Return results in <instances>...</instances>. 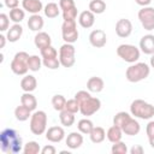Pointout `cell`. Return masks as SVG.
Listing matches in <instances>:
<instances>
[{
	"label": "cell",
	"instance_id": "obj_1",
	"mask_svg": "<svg viewBox=\"0 0 154 154\" xmlns=\"http://www.w3.org/2000/svg\"><path fill=\"white\" fill-rule=\"evenodd\" d=\"M0 149L6 154H17L23 150V140L14 129H4L0 134Z\"/></svg>",
	"mask_w": 154,
	"mask_h": 154
},
{
	"label": "cell",
	"instance_id": "obj_2",
	"mask_svg": "<svg viewBox=\"0 0 154 154\" xmlns=\"http://www.w3.org/2000/svg\"><path fill=\"white\" fill-rule=\"evenodd\" d=\"M130 113L135 118L148 120L154 117V106L142 99H136L130 105Z\"/></svg>",
	"mask_w": 154,
	"mask_h": 154
},
{
	"label": "cell",
	"instance_id": "obj_3",
	"mask_svg": "<svg viewBox=\"0 0 154 154\" xmlns=\"http://www.w3.org/2000/svg\"><path fill=\"white\" fill-rule=\"evenodd\" d=\"M150 73V67L146 63H134L131 64L126 71L125 77L131 83H138L143 79H146Z\"/></svg>",
	"mask_w": 154,
	"mask_h": 154
},
{
	"label": "cell",
	"instance_id": "obj_4",
	"mask_svg": "<svg viewBox=\"0 0 154 154\" xmlns=\"http://www.w3.org/2000/svg\"><path fill=\"white\" fill-rule=\"evenodd\" d=\"M47 122L48 118L45 111H34V113L30 117V131L37 136L45 134L47 131Z\"/></svg>",
	"mask_w": 154,
	"mask_h": 154
},
{
	"label": "cell",
	"instance_id": "obj_5",
	"mask_svg": "<svg viewBox=\"0 0 154 154\" xmlns=\"http://www.w3.org/2000/svg\"><path fill=\"white\" fill-rule=\"evenodd\" d=\"M29 57L30 55L26 52H17L10 65L11 71L17 76H25L29 71V66H28Z\"/></svg>",
	"mask_w": 154,
	"mask_h": 154
},
{
	"label": "cell",
	"instance_id": "obj_6",
	"mask_svg": "<svg viewBox=\"0 0 154 154\" xmlns=\"http://www.w3.org/2000/svg\"><path fill=\"white\" fill-rule=\"evenodd\" d=\"M117 55L120 59H123L124 61H126L129 64H134L140 59L141 51H140V48H137L134 45L123 43L117 47Z\"/></svg>",
	"mask_w": 154,
	"mask_h": 154
},
{
	"label": "cell",
	"instance_id": "obj_7",
	"mask_svg": "<svg viewBox=\"0 0 154 154\" xmlns=\"http://www.w3.org/2000/svg\"><path fill=\"white\" fill-rule=\"evenodd\" d=\"M76 48L73 46V43H64L60 48H59V60L61 66L64 67H72L76 63Z\"/></svg>",
	"mask_w": 154,
	"mask_h": 154
},
{
	"label": "cell",
	"instance_id": "obj_8",
	"mask_svg": "<svg viewBox=\"0 0 154 154\" xmlns=\"http://www.w3.org/2000/svg\"><path fill=\"white\" fill-rule=\"evenodd\" d=\"M78 30L76 20H64L61 25V36L66 43H75L78 40Z\"/></svg>",
	"mask_w": 154,
	"mask_h": 154
},
{
	"label": "cell",
	"instance_id": "obj_9",
	"mask_svg": "<svg viewBox=\"0 0 154 154\" xmlns=\"http://www.w3.org/2000/svg\"><path fill=\"white\" fill-rule=\"evenodd\" d=\"M137 17H138L141 25L143 26L144 30L150 31L154 29V7H152V6L142 7L138 11Z\"/></svg>",
	"mask_w": 154,
	"mask_h": 154
},
{
	"label": "cell",
	"instance_id": "obj_10",
	"mask_svg": "<svg viewBox=\"0 0 154 154\" xmlns=\"http://www.w3.org/2000/svg\"><path fill=\"white\" fill-rule=\"evenodd\" d=\"M100 108H101V101H100V99L93 97V96H90L89 99H87L85 101H83L82 103H79V112L84 117H90V116L95 114Z\"/></svg>",
	"mask_w": 154,
	"mask_h": 154
},
{
	"label": "cell",
	"instance_id": "obj_11",
	"mask_svg": "<svg viewBox=\"0 0 154 154\" xmlns=\"http://www.w3.org/2000/svg\"><path fill=\"white\" fill-rule=\"evenodd\" d=\"M89 42L95 48H102L106 46L107 36L102 29H95L89 34Z\"/></svg>",
	"mask_w": 154,
	"mask_h": 154
},
{
	"label": "cell",
	"instance_id": "obj_12",
	"mask_svg": "<svg viewBox=\"0 0 154 154\" xmlns=\"http://www.w3.org/2000/svg\"><path fill=\"white\" fill-rule=\"evenodd\" d=\"M132 32V23L126 19V18H120L117 20L116 23V34L122 37V38H125V37H129Z\"/></svg>",
	"mask_w": 154,
	"mask_h": 154
},
{
	"label": "cell",
	"instance_id": "obj_13",
	"mask_svg": "<svg viewBox=\"0 0 154 154\" xmlns=\"http://www.w3.org/2000/svg\"><path fill=\"white\" fill-rule=\"evenodd\" d=\"M46 138L49 142L59 143L65 138V131L61 126H51L46 131Z\"/></svg>",
	"mask_w": 154,
	"mask_h": 154
},
{
	"label": "cell",
	"instance_id": "obj_14",
	"mask_svg": "<svg viewBox=\"0 0 154 154\" xmlns=\"http://www.w3.org/2000/svg\"><path fill=\"white\" fill-rule=\"evenodd\" d=\"M140 49L148 55L154 54V35L147 34L140 40Z\"/></svg>",
	"mask_w": 154,
	"mask_h": 154
},
{
	"label": "cell",
	"instance_id": "obj_15",
	"mask_svg": "<svg viewBox=\"0 0 154 154\" xmlns=\"http://www.w3.org/2000/svg\"><path fill=\"white\" fill-rule=\"evenodd\" d=\"M78 23L82 28L84 29H89L94 25L95 23V14L90 11V10H85V11H82L79 14H78Z\"/></svg>",
	"mask_w": 154,
	"mask_h": 154
},
{
	"label": "cell",
	"instance_id": "obj_16",
	"mask_svg": "<svg viewBox=\"0 0 154 154\" xmlns=\"http://www.w3.org/2000/svg\"><path fill=\"white\" fill-rule=\"evenodd\" d=\"M22 7L24 11L31 14H37L43 10L41 0H22Z\"/></svg>",
	"mask_w": 154,
	"mask_h": 154
},
{
	"label": "cell",
	"instance_id": "obj_17",
	"mask_svg": "<svg viewBox=\"0 0 154 154\" xmlns=\"http://www.w3.org/2000/svg\"><path fill=\"white\" fill-rule=\"evenodd\" d=\"M65 143L66 146L70 148V149H77L79 148L82 144H83V136H82V132H77V131H73V132H70L65 140Z\"/></svg>",
	"mask_w": 154,
	"mask_h": 154
},
{
	"label": "cell",
	"instance_id": "obj_18",
	"mask_svg": "<svg viewBox=\"0 0 154 154\" xmlns=\"http://www.w3.org/2000/svg\"><path fill=\"white\" fill-rule=\"evenodd\" d=\"M37 87V81L32 75H25L20 79V88L24 93H32Z\"/></svg>",
	"mask_w": 154,
	"mask_h": 154
},
{
	"label": "cell",
	"instance_id": "obj_19",
	"mask_svg": "<svg viewBox=\"0 0 154 154\" xmlns=\"http://www.w3.org/2000/svg\"><path fill=\"white\" fill-rule=\"evenodd\" d=\"M23 35V28L19 23H14L12 26L8 28L7 32H6V37L8 42H17Z\"/></svg>",
	"mask_w": 154,
	"mask_h": 154
},
{
	"label": "cell",
	"instance_id": "obj_20",
	"mask_svg": "<svg viewBox=\"0 0 154 154\" xmlns=\"http://www.w3.org/2000/svg\"><path fill=\"white\" fill-rule=\"evenodd\" d=\"M34 43L38 49H42V48H46L52 45V38H51L49 34H47L45 31H38L34 37Z\"/></svg>",
	"mask_w": 154,
	"mask_h": 154
},
{
	"label": "cell",
	"instance_id": "obj_21",
	"mask_svg": "<svg viewBox=\"0 0 154 154\" xmlns=\"http://www.w3.org/2000/svg\"><path fill=\"white\" fill-rule=\"evenodd\" d=\"M103 88H105V82L101 77L94 76L87 81V89L90 93H100L103 90Z\"/></svg>",
	"mask_w": 154,
	"mask_h": 154
},
{
	"label": "cell",
	"instance_id": "obj_22",
	"mask_svg": "<svg viewBox=\"0 0 154 154\" xmlns=\"http://www.w3.org/2000/svg\"><path fill=\"white\" fill-rule=\"evenodd\" d=\"M122 130H123V132H124L125 135L135 136V135H137V134L140 132L141 125H140V123H138L135 118L131 117V118L125 123V125L122 128Z\"/></svg>",
	"mask_w": 154,
	"mask_h": 154
},
{
	"label": "cell",
	"instance_id": "obj_23",
	"mask_svg": "<svg viewBox=\"0 0 154 154\" xmlns=\"http://www.w3.org/2000/svg\"><path fill=\"white\" fill-rule=\"evenodd\" d=\"M123 130L122 128L117 126V125H112L111 128H108L107 132H106V137L107 140L111 142V143H116V142H119L122 141V137H123Z\"/></svg>",
	"mask_w": 154,
	"mask_h": 154
},
{
	"label": "cell",
	"instance_id": "obj_24",
	"mask_svg": "<svg viewBox=\"0 0 154 154\" xmlns=\"http://www.w3.org/2000/svg\"><path fill=\"white\" fill-rule=\"evenodd\" d=\"M45 25V22H43V18L37 13V14H31L28 19V28L31 30V31H41V29L43 28Z\"/></svg>",
	"mask_w": 154,
	"mask_h": 154
},
{
	"label": "cell",
	"instance_id": "obj_25",
	"mask_svg": "<svg viewBox=\"0 0 154 154\" xmlns=\"http://www.w3.org/2000/svg\"><path fill=\"white\" fill-rule=\"evenodd\" d=\"M89 137H90V141L93 143H95V144L101 143L106 138V131L101 126H94L93 130H91V132L89 134Z\"/></svg>",
	"mask_w": 154,
	"mask_h": 154
},
{
	"label": "cell",
	"instance_id": "obj_26",
	"mask_svg": "<svg viewBox=\"0 0 154 154\" xmlns=\"http://www.w3.org/2000/svg\"><path fill=\"white\" fill-rule=\"evenodd\" d=\"M20 103L28 107L30 111H35L37 107V100L31 93H24L20 96Z\"/></svg>",
	"mask_w": 154,
	"mask_h": 154
},
{
	"label": "cell",
	"instance_id": "obj_27",
	"mask_svg": "<svg viewBox=\"0 0 154 154\" xmlns=\"http://www.w3.org/2000/svg\"><path fill=\"white\" fill-rule=\"evenodd\" d=\"M31 112L32 111H30L28 107H25L24 105L20 103V106H17L14 108V117L19 122H25L31 117V114H32Z\"/></svg>",
	"mask_w": 154,
	"mask_h": 154
},
{
	"label": "cell",
	"instance_id": "obj_28",
	"mask_svg": "<svg viewBox=\"0 0 154 154\" xmlns=\"http://www.w3.org/2000/svg\"><path fill=\"white\" fill-rule=\"evenodd\" d=\"M59 119H60L61 125H64L66 128H70L75 123V113H71L66 109H63L59 113Z\"/></svg>",
	"mask_w": 154,
	"mask_h": 154
},
{
	"label": "cell",
	"instance_id": "obj_29",
	"mask_svg": "<svg viewBox=\"0 0 154 154\" xmlns=\"http://www.w3.org/2000/svg\"><path fill=\"white\" fill-rule=\"evenodd\" d=\"M43 12H45V16L47 18H57L60 13V7L55 2H48L43 7Z\"/></svg>",
	"mask_w": 154,
	"mask_h": 154
},
{
	"label": "cell",
	"instance_id": "obj_30",
	"mask_svg": "<svg viewBox=\"0 0 154 154\" xmlns=\"http://www.w3.org/2000/svg\"><path fill=\"white\" fill-rule=\"evenodd\" d=\"M93 128H94V124H93V122H91L90 119H88V118H83V119H81V120L77 123V129H78V131L82 132L83 135H89V134L91 132Z\"/></svg>",
	"mask_w": 154,
	"mask_h": 154
},
{
	"label": "cell",
	"instance_id": "obj_31",
	"mask_svg": "<svg viewBox=\"0 0 154 154\" xmlns=\"http://www.w3.org/2000/svg\"><path fill=\"white\" fill-rule=\"evenodd\" d=\"M89 10L94 14H101L106 11V2L103 0H91L89 2Z\"/></svg>",
	"mask_w": 154,
	"mask_h": 154
},
{
	"label": "cell",
	"instance_id": "obj_32",
	"mask_svg": "<svg viewBox=\"0 0 154 154\" xmlns=\"http://www.w3.org/2000/svg\"><path fill=\"white\" fill-rule=\"evenodd\" d=\"M131 118V116L128 113V112H118L116 113V116L113 117V124L119 126V128H123L125 125V123Z\"/></svg>",
	"mask_w": 154,
	"mask_h": 154
},
{
	"label": "cell",
	"instance_id": "obj_33",
	"mask_svg": "<svg viewBox=\"0 0 154 154\" xmlns=\"http://www.w3.org/2000/svg\"><path fill=\"white\" fill-rule=\"evenodd\" d=\"M10 19L13 22V23H20L24 17H25V11L19 8V7H16V8H12L10 10V14H8Z\"/></svg>",
	"mask_w": 154,
	"mask_h": 154
},
{
	"label": "cell",
	"instance_id": "obj_34",
	"mask_svg": "<svg viewBox=\"0 0 154 154\" xmlns=\"http://www.w3.org/2000/svg\"><path fill=\"white\" fill-rule=\"evenodd\" d=\"M43 65L42 63V59L38 57V55H30L29 57V60H28V66H29V70L32 71V72H36L41 69V66Z\"/></svg>",
	"mask_w": 154,
	"mask_h": 154
},
{
	"label": "cell",
	"instance_id": "obj_35",
	"mask_svg": "<svg viewBox=\"0 0 154 154\" xmlns=\"http://www.w3.org/2000/svg\"><path fill=\"white\" fill-rule=\"evenodd\" d=\"M65 105H66V99L64 97V95L57 94L52 97V106L55 111H63L65 109Z\"/></svg>",
	"mask_w": 154,
	"mask_h": 154
},
{
	"label": "cell",
	"instance_id": "obj_36",
	"mask_svg": "<svg viewBox=\"0 0 154 154\" xmlns=\"http://www.w3.org/2000/svg\"><path fill=\"white\" fill-rule=\"evenodd\" d=\"M40 152H41V147L36 141H29L23 147V153L24 154H37Z\"/></svg>",
	"mask_w": 154,
	"mask_h": 154
},
{
	"label": "cell",
	"instance_id": "obj_37",
	"mask_svg": "<svg viewBox=\"0 0 154 154\" xmlns=\"http://www.w3.org/2000/svg\"><path fill=\"white\" fill-rule=\"evenodd\" d=\"M42 63L49 70H57L61 65L58 57H55V58H42Z\"/></svg>",
	"mask_w": 154,
	"mask_h": 154
},
{
	"label": "cell",
	"instance_id": "obj_38",
	"mask_svg": "<svg viewBox=\"0 0 154 154\" xmlns=\"http://www.w3.org/2000/svg\"><path fill=\"white\" fill-rule=\"evenodd\" d=\"M128 150H129L128 149V146L124 142H122V141L113 143L112 144V148H111L112 154H126Z\"/></svg>",
	"mask_w": 154,
	"mask_h": 154
},
{
	"label": "cell",
	"instance_id": "obj_39",
	"mask_svg": "<svg viewBox=\"0 0 154 154\" xmlns=\"http://www.w3.org/2000/svg\"><path fill=\"white\" fill-rule=\"evenodd\" d=\"M61 12H63V19L64 20H76L77 14H78L77 6H73V7L69 8V10L61 11Z\"/></svg>",
	"mask_w": 154,
	"mask_h": 154
},
{
	"label": "cell",
	"instance_id": "obj_40",
	"mask_svg": "<svg viewBox=\"0 0 154 154\" xmlns=\"http://www.w3.org/2000/svg\"><path fill=\"white\" fill-rule=\"evenodd\" d=\"M65 109L71 112V113H77L79 112V102L73 97V99H70V100H66V105H65Z\"/></svg>",
	"mask_w": 154,
	"mask_h": 154
},
{
	"label": "cell",
	"instance_id": "obj_41",
	"mask_svg": "<svg viewBox=\"0 0 154 154\" xmlns=\"http://www.w3.org/2000/svg\"><path fill=\"white\" fill-rule=\"evenodd\" d=\"M40 53H41L42 58H55V57H58V51L52 45L46 47V48L40 49Z\"/></svg>",
	"mask_w": 154,
	"mask_h": 154
},
{
	"label": "cell",
	"instance_id": "obj_42",
	"mask_svg": "<svg viewBox=\"0 0 154 154\" xmlns=\"http://www.w3.org/2000/svg\"><path fill=\"white\" fill-rule=\"evenodd\" d=\"M10 17L6 13H0V31H7L10 26Z\"/></svg>",
	"mask_w": 154,
	"mask_h": 154
},
{
	"label": "cell",
	"instance_id": "obj_43",
	"mask_svg": "<svg viewBox=\"0 0 154 154\" xmlns=\"http://www.w3.org/2000/svg\"><path fill=\"white\" fill-rule=\"evenodd\" d=\"M91 95H90V91L88 90H79V91H77L76 94H75V99L79 102V103H82L83 101H85L87 99H89Z\"/></svg>",
	"mask_w": 154,
	"mask_h": 154
},
{
	"label": "cell",
	"instance_id": "obj_44",
	"mask_svg": "<svg viewBox=\"0 0 154 154\" xmlns=\"http://www.w3.org/2000/svg\"><path fill=\"white\" fill-rule=\"evenodd\" d=\"M76 6L75 4V0H59V7L61 11H65V10H69L71 7Z\"/></svg>",
	"mask_w": 154,
	"mask_h": 154
},
{
	"label": "cell",
	"instance_id": "obj_45",
	"mask_svg": "<svg viewBox=\"0 0 154 154\" xmlns=\"http://www.w3.org/2000/svg\"><path fill=\"white\" fill-rule=\"evenodd\" d=\"M146 134L148 138H154V120L148 122L147 126H146Z\"/></svg>",
	"mask_w": 154,
	"mask_h": 154
},
{
	"label": "cell",
	"instance_id": "obj_46",
	"mask_svg": "<svg viewBox=\"0 0 154 154\" xmlns=\"http://www.w3.org/2000/svg\"><path fill=\"white\" fill-rule=\"evenodd\" d=\"M41 153H42V154H55V153H57V149H55L54 146L47 144V146H45L43 148H41Z\"/></svg>",
	"mask_w": 154,
	"mask_h": 154
},
{
	"label": "cell",
	"instance_id": "obj_47",
	"mask_svg": "<svg viewBox=\"0 0 154 154\" xmlns=\"http://www.w3.org/2000/svg\"><path fill=\"white\" fill-rule=\"evenodd\" d=\"M4 4H5V6H6L7 8L12 10V8L18 7V5H19V0H4Z\"/></svg>",
	"mask_w": 154,
	"mask_h": 154
},
{
	"label": "cell",
	"instance_id": "obj_48",
	"mask_svg": "<svg viewBox=\"0 0 154 154\" xmlns=\"http://www.w3.org/2000/svg\"><path fill=\"white\" fill-rule=\"evenodd\" d=\"M143 152H144V149L140 144H135V146H132L130 148V153L131 154H143Z\"/></svg>",
	"mask_w": 154,
	"mask_h": 154
},
{
	"label": "cell",
	"instance_id": "obj_49",
	"mask_svg": "<svg viewBox=\"0 0 154 154\" xmlns=\"http://www.w3.org/2000/svg\"><path fill=\"white\" fill-rule=\"evenodd\" d=\"M135 2L137 5H140V6H142V7H146V6H149L150 5L152 0H135Z\"/></svg>",
	"mask_w": 154,
	"mask_h": 154
},
{
	"label": "cell",
	"instance_id": "obj_50",
	"mask_svg": "<svg viewBox=\"0 0 154 154\" xmlns=\"http://www.w3.org/2000/svg\"><path fill=\"white\" fill-rule=\"evenodd\" d=\"M6 40H7V37L5 36V35H0V48H4L5 47V43H6Z\"/></svg>",
	"mask_w": 154,
	"mask_h": 154
},
{
	"label": "cell",
	"instance_id": "obj_51",
	"mask_svg": "<svg viewBox=\"0 0 154 154\" xmlns=\"http://www.w3.org/2000/svg\"><path fill=\"white\" fill-rule=\"evenodd\" d=\"M150 67H153L154 69V54H152V57H150Z\"/></svg>",
	"mask_w": 154,
	"mask_h": 154
},
{
	"label": "cell",
	"instance_id": "obj_52",
	"mask_svg": "<svg viewBox=\"0 0 154 154\" xmlns=\"http://www.w3.org/2000/svg\"><path fill=\"white\" fill-rule=\"evenodd\" d=\"M148 141H149L150 147H152V148H154V138H148Z\"/></svg>",
	"mask_w": 154,
	"mask_h": 154
}]
</instances>
